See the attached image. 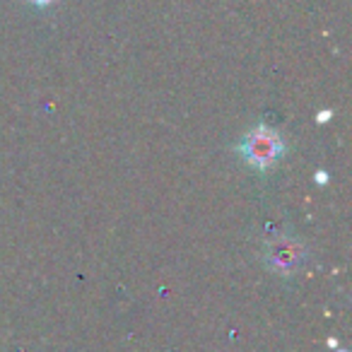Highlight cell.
<instances>
[{
    "label": "cell",
    "instance_id": "2",
    "mask_svg": "<svg viewBox=\"0 0 352 352\" xmlns=\"http://www.w3.org/2000/svg\"><path fill=\"white\" fill-rule=\"evenodd\" d=\"M302 258H304V246L299 241L289 239V236H278L265 249V263L273 270H278V273H292V270H297Z\"/></svg>",
    "mask_w": 352,
    "mask_h": 352
},
{
    "label": "cell",
    "instance_id": "1",
    "mask_svg": "<svg viewBox=\"0 0 352 352\" xmlns=\"http://www.w3.org/2000/svg\"><path fill=\"white\" fill-rule=\"evenodd\" d=\"M239 155L249 166L258 171H268L275 166L285 155V140L275 128L268 126H256L244 135L239 145Z\"/></svg>",
    "mask_w": 352,
    "mask_h": 352
},
{
    "label": "cell",
    "instance_id": "3",
    "mask_svg": "<svg viewBox=\"0 0 352 352\" xmlns=\"http://www.w3.org/2000/svg\"><path fill=\"white\" fill-rule=\"evenodd\" d=\"M30 3H34V6H51L54 0H30Z\"/></svg>",
    "mask_w": 352,
    "mask_h": 352
},
{
    "label": "cell",
    "instance_id": "4",
    "mask_svg": "<svg viewBox=\"0 0 352 352\" xmlns=\"http://www.w3.org/2000/svg\"><path fill=\"white\" fill-rule=\"evenodd\" d=\"M331 118V111H321V116H318V121H328Z\"/></svg>",
    "mask_w": 352,
    "mask_h": 352
}]
</instances>
